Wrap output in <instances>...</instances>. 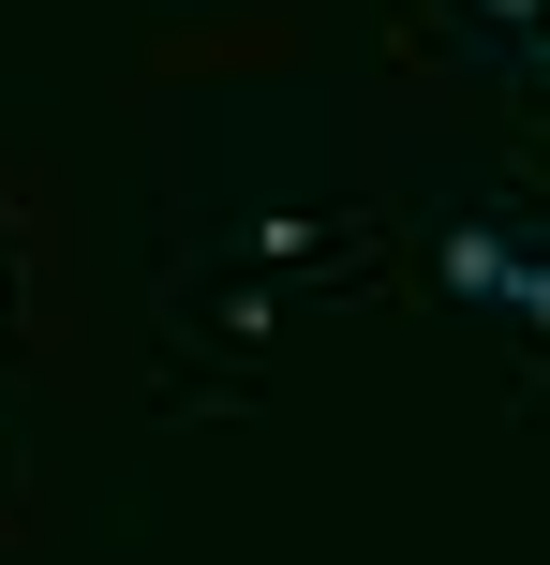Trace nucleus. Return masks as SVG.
Wrapping results in <instances>:
<instances>
[{
    "instance_id": "obj_1",
    "label": "nucleus",
    "mask_w": 550,
    "mask_h": 565,
    "mask_svg": "<svg viewBox=\"0 0 550 565\" xmlns=\"http://www.w3.org/2000/svg\"><path fill=\"white\" fill-rule=\"evenodd\" d=\"M521 254H536V209H521V194H476V209H446V238H432V268H417V298H432V312H506Z\"/></svg>"
},
{
    "instance_id": "obj_2",
    "label": "nucleus",
    "mask_w": 550,
    "mask_h": 565,
    "mask_svg": "<svg viewBox=\"0 0 550 565\" xmlns=\"http://www.w3.org/2000/svg\"><path fill=\"white\" fill-rule=\"evenodd\" d=\"M238 254H254V268H327V254H343V224H327V209H268Z\"/></svg>"
},
{
    "instance_id": "obj_3",
    "label": "nucleus",
    "mask_w": 550,
    "mask_h": 565,
    "mask_svg": "<svg viewBox=\"0 0 550 565\" xmlns=\"http://www.w3.org/2000/svg\"><path fill=\"white\" fill-rule=\"evenodd\" d=\"M506 328H521V358L550 372V224H536V254H521V282H506Z\"/></svg>"
},
{
    "instance_id": "obj_4",
    "label": "nucleus",
    "mask_w": 550,
    "mask_h": 565,
    "mask_svg": "<svg viewBox=\"0 0 550 565\" xmlns=\"http://www.w3.org/2000/svg\"><path fill=\"white\" fill-rule=\"evenodd\" d=\"M536 15H550V0H462V30H476V45H492V60H506V45H521V30H536Z\"/></svg>"
},
{
    "instance_id": "obj_5",
    "label": "nucleus",
    "mask_w": 550,
    "mask_h": 565,
    "mask_svg": "<svg viewBox=\"0 0 550 565\" xmlns=\"http://www.w3.org/2000/svg\"><path fill=\"white\" fill-rule=\"evenodd\" d=\"M506 75H521V89H536V105H550V15L521 30V45H506Z\"/></svg>"
}]
</instances>
